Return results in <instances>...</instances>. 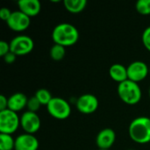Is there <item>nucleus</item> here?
Here are the masks:
<instances>
[{
  "mask_svg": "<svg viewBox=\"0 0 150 150\" xmlns=\"http://www.w3.org/2000/svg\"><path fill=\"white\" fill-rule=\"evenodd\" d=\"M64 7L71 13H79L83 11L87 5L86 0H64Z\"/></svg>",
  "mask_w": 150,
  "mask_h": 150,
  "instance_id": "obj_16",
  "label": "nucleus"
},
{
  "mask_svg": "<svg viewBox=\"0 0 150 150\" xmlns=\"http://www.w3.org/2000/svg\"><path fill=\"white\" fill-rule=\"evenodd\" d=\"M47 112L56 120H66L71 113V106L69 102L62 98L54 97L47 105Z\"/></svg>",
  "mask_w": 150,
  "mask_h": 150,
  "instance_id": "obj_4",
  "label": "nucleus"
},
{
  "mask_svg": "<svg viewBox=\"0 0 150 150\" xmlns=\"http://www.w3.org/2000/svg\"><path fill=\"white\" fill-rule=\"evenodd\" d=\"M109 75L112 80L118 82L119 83L128 79L127 69L120 63L112 64L109 69Z\"/></svg>",
  "mask_w": 150,
  "mask_h": 150,
  "instance_id": "obj_15",
  "label": "nucleus"
},
{
  "mask_svg": "<svg viewBox=\"0 0 150 150\" xmlns=\"http://www.w3.org/2000/svg\"><path fill=\"white\" fill-rule=\"evenodd\" d=\"M65 54H66L65 47L59 44H54L50 49V56L54 61L62 60L65 56Z\"/></svg>",
  "mask_w": 150,
  "mask_h": 150,
  "instance_id": "obj_18",
  "label": "nucleus"
},
{
  "mask_svg": "<svg viewBox=\"0 0 150 150\" xmlns=\"http://www.w3.org/2000/svg\"><path fill=\"white\" fill-rule=\"evenodd\" d=\"M28 98L21 92L12 94L8 98V109L17 112L26 107Z\"/></svg>",
  "mask_w": 150,
  "mask_h": 150,
  "instance_id": "obj_14",
  "label": "nucleus"
},
{
  "mask_svg": "<svg viewBox=\"0 0 150 150\" xmlns=\"http://www.w3.org/2000/svg\"><path fill=\"white\" fill-rule=\"evenodd\" d=\"M98 150H110V149H98Z\"/></svg>",
  "mask_w": 150,
  "mask_h": 150,
  "instance_id": "obj_28",
  "label": "nucleus"
},
{
  "mask_svg": "<svg viewBox=\"0 0 150 150\" xmlns=\"http://www.w3.org/2000/svg\"><path fill=\"white\" fill-rule=\"evenodd\" d=\"M40 105H41V104L40 103L38 98L35 96H33V97L28 98L26 108H27V111H29V112H36L40 109Z\"/></svg>",
  "mask_w": 150,
  "mask_h": 150,
  "instance_id": "obj_21",
  "label": "nucleus"
},
{
  "mask_svg": "<svg viewBox=\"0 0 150 150\" xmlns=\"http://www.w3.org/2000/svg\"><path fill=\"white\" fill-rule=\"evenodd\" d=\"M9 52H11L10 43L6 42L4 40H1L0 41V56L4 57Z\"/></svg>",
  "mask_w": 150,
  "mask_h": 150,
  "instance_id": "obj_23",
  "label": "nucleus"
},
{
  "mask_svg": "<svg viewBox=\"0 0 150 150\" xmlns=\"http://www.w3.org/2000/svg\"><path fill=\"white\" fill-rule=\"evenodd\" d=\"M116 141V134L112 128L101 130L96 137V144L98 149H110Z\"/></svg>",
  "mask_w": 150,
  "mask_h": 150,
  "instance_id": "obj_11",
  "label": "nucleus"
},
{
  "mask_svg": "<svg viewBox=\"0 0 150 150\" xmlns=\"http://www.w3.org/2000/svg\"><path fill=\"white\" fill-rule=\"evenodd\" d=\"M6 109H8V98L4 95H0V112Z\"/></svg>",
  "mask_w": 150,
  "mask_h": 150,
  "instance_id": "obj_26",
  "label": "nucleus"
},
{
  "mask_svg": "<svg viewBox=\"0 0 150 150\" xmlns=\"http://www.w3.org/2000/svg\"><path fill=\"white\" fill-rule=\"evenodd\" d=\"M38 100L40 101V103L41 104V105H47L48 103L52 100V98L54 97H52L51 93L49 92V91H47V89H39L34 95Z\"/></svg>",
  "mask_w": 150,
  "mask_h": 150,
  "instance_id": "obj_19",
  "label": "nucleus"
},
{
  "mask_svg": "<svg viewBox=\"0 0 150 150\" xmlns=\"http://www.w3.org/2000/svg\"><path fill=\"white\" fill-rule=\"evenodd\" d=\"M20 126V118L17 112L6 109L0 112V133L6 134H14Z\"/></svg>",
  "mask_w": 150,
  "mask_h": 150,
  "instance_id": "obj_5",
  "label": "nucleus"
},
{
  "mask_svg": "<svg viewBox=\"0 0 150 150\" xmlns=\"http://www.w3.org/2000/svg\"><path fill=\"white\" fill-rule=\"evenodd\" d=\"M39 141L33 135L30 134H22L15 139V149L16 150H38Z\"/></svg>",
  "mask_w": 150,
  "mask_h": 150,
  "instance_id": "obj_12",
  "label": "nucleus"
},
{
  "mask_svg": "<svg viewBox=\"0 0 150 150\" xmlns=\"http://www.w3.org/2000/svg\"><path fill=\"white\" fill-rule=\"evenodd\" d=\"M52 39L54 44L63 47L75 45L79 39V32L77 28L69 23H61L54 26L52 32Z\"/></svg>",
  "mask_w": 150,
  "mask_h": 150,
  "instance_id": "obj_1",
  "label": "nucleus"
},
{
  "mask_svg": "<svg viewBox=\"0 0 150 150\" xmlns=\"http://www.w3.org/2000/svg\"><path fill=\"white\" fill-rule=\"evenodd\" d=\"M129 150H133V149H129Z\"/></svg>",
  "mask_w": 150,
  "mask_h": 150,
  "instance_id": "obj_29",
  "label": "nucleus"
},
{
  "mask_svg": "<svg viewBox=\"0 0 150 150\" xmlns=\"http://www.w3.org/2000/svg\"><path fill=\"white\" fill-rule=\"evenodd\" d=\"M14 150H16V149H14Z\"/></svg>",
  "mask_w": 150,
  "mask_h": 150,
  "instance_id": "obj_30",
  "label": "nucleus"
},
{
  "mask_svg": "<svg viewBox=\"0 0 150 150\" xmlns=\"http://www.w3.org/2000/svg\"><path fill=\"white\" fill-rule=\"evenodd\" d=\"M149 98H150V88H149Z\"/></svg>",
  "mask_w": 150,
  "mask_h": 150,
  "instance_id": "obj_27",
  "label": "nucleus"
},
{
  "mask_svg": "<svg viewBox=\"0 0 150 150\" xmlns=\"http://www.w3.org/2000/svg\"><path fill=\"white\" fill-rule=\"evenodd\" d=\"M34 47L33 39L27 35H18L10 41L11 52L18 55H25L32 52Z\"/></svg>",
  "mask_w": 150,
  "mask_h": 150,
  "instance_id": "obj_6",
  "label": "nucleus"
},
{
  "mask_svg": "<svg viewBox=\"0 0 150 150\" xmlns=\"http://www.w3.org/2000/svg\"><path fill=\"white\" fill-rule=\"evenodd\" d=\"M40 125V119L36 112L26 111L20 117V126L26 134H35L39 131Z\"/></svg>",
  "mask_w": 150,
  "mask_h": 150,
  "instance_id": "obj_8",
  "label": "nucleus"
},
{
  "mask_svg": "<svg viewBox=\"0 0 150 150\" xmlns=\"http://www.w3.org/2000/svg\"><path fill=\"white\" fill-rule=\"evenodd\" d=\"M127 69L128 79L135 83L142 82L149 75V67L144 62L142 61L131 62Z\"/></svg>",
  "mask_w": 150,
  "mask_h": 150,
  "instance_id": "obj_9",
  "label": "nucleus"
},
{
  "mask_svg": "<svg viewBox=\"0 0 150 150\" xmlns=\"http://www.w3.org/2000/svg\"><path fill=\"white\" fill-rule=\"evenodd\" d=\"M6 23L11 30L15 32H23L30 26L31 19L27 15L18 10L12 11L11 18Z\"/></svg>",
  "mask_w": 150,
  "mask_h": 150,
  "instance_id": "obj_10",
  "label": "nucleus"
},
{
  "mask_svg": "<svg viewBox=\"0 0 150 150\" xmlns=\"http://www.w3.org/2000/svg\"><path fill=\"white\" fill-rule=\"evenodd\" d=\"M15 149V139L11 134H0V150Z\"/></svg>",
  "mask_w": 150,
  "mask_h": 150,
  "instance_id": "obj_17",
  "label": "nucleus"
},
{
  "mask_svg": "<svg viewBox=\"0 0 150 150\" xmlns=\"http://www.w3.org/2000/svg\"><path fill=\"white\" fill-rule=\"evenodd\" d=\"M98 99L92 94H83L76 99V106L83 114H91L98 108Z\"/></svg>",
  "mask_w": 150,
  "mask_h": 150,
  "instance_id": "obj_7",
  "label": "nucleus"
},
{
  "mask_svg": "<svg viewBox=\"0 0 150 150\" xmlns=\"http://www.w3.org/2000/svg\"><path fill=\"white\" fill-rule=\"evenodd\" d=\"M117 91L120 98L127 105H135L139 103L142 96V89L138 83L129 79L119 83Z\"/></svg>",
  "mask_w": 150,
  "mask_h": 150,
  "instance_id": "obj_3",
  "label": "nucleus"
},
{
  "mask_svg": "<svg viewBox=\"0 0 150 150\" xmlns=\"http://www.w3.org/2000/svg\"><path fill=\"white\" fill-rule=\"evenodd\" d=\"M142 39L144 47L150 52V25L144 30Z\"/></svg>",
  "mask_w": 150,
  "mask_h": 150,
  "instance_id": "obj_22",
  "label": "nucleus"
},
{
  "mask_svg": "<svg viewBox=\"0 0 150 150\" xmlns=\"http://www.w3.org/2000/svg\"><path fill=\"white\" fill-rule=\"evenodd\" d=\"M18 6L19 11L29 18L37 16L41 9V4L39 0H19Z\"/></svg>",
  "mask_w": 150,
  "mask_h": 150,
  "instance_id": "obj_13",
  "label": "nucleus"
},
{
  "mask_svg": "<svg viewBox=\"0 0 150 150\" xmlns=\"http://www.w3.org/2000/svg\"><path fill=\"white\" fill-rule=\"evenodd\" d=\"M129 136L138 144L150 142V118L142 116L134 119L129 125Z\"/></svg>",
  "mask_w": 150,
  "mask_h": 150,
  "instance_id": "obj_2",
  "label": "nucleus"
},
{
  "mask_svg": "<svg viewBox=\"0 0 150 150\" xmlns=\"http://www.w3.org/2000/svg\"><path fill=\"white\" fill-rule=\"evenodd\" d=\"M16 57H17V55L15 54H13L12 52H9L7 54H5L3 58H4V62L5 63H7V64H11V63H13L15 61H16Z\"/></svg>",
  "mask_w": 150,
  "mask_h": 150,
  "instance_id": "obj_25",
  "label": "nucleus"
},
{
  "mask_svg": "<svg viewBox=\"0 0 150 150\" xmlns=\"http://www.w3.org/2000/svg\"><path fill=\"white\" fill-rule=\"evenodd\" d=\"M12 11H11L10 9L6 8V7H3L0 9V18L5 22H7L9 20V18L11 16Z\"/></svg>",
  "mask_w": 150,
  "mask_h": 150,
  "instance_id": "obj_24",
  "label": "nucleus"
},
{
  "mask_svg": "<svg viewBox=\"0 0 150 150\" xmlns=\"http://www.w3.org/2000/svg\"><path fill=\"white\" fill-rule=\"evenodd\" d=\"M136 10L142 15H150V0L137 1Z\"/></svg>",
  "mask_w": 150,
  "mask_h": 150,
  "instance_id": "obj_20",
  "label": "nucleus"
}]
</instances>
